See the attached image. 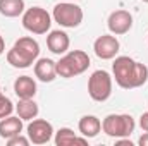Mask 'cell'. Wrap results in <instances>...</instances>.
<instances>
[{"instance_id":"22","label":"cell","mask_w":148,"mask_h":146,"mask_svg":"<svg viewBox=\"0 0 148 146\" xmlns=\"http://www.w3.org/2000/svg\"><path fill=\"white\" fill-rule=\"evenodd\" d=\"M115 143H117V145H121V146H133V143H131L127 138H119Z\"/></svg>"},{"instance_id":"2","label":"cell","mask_w":148,"mask_h":146,"mask_svg":"<svg viewBox=\"0 0 148 146\" xmlns=\"http://www.w3.org/2000/svg\"><path fill=\"white\" fill-rule=\"evenodd\" d=\"M40 55V45L31 36L19 38L7 52V62L16 69H28L35 64Z\"/></svg>"},{"instance_id":"1","label":"cell","mask_w":148,"mask_h":146,"mask_svg":"<svg viewBox=\"0 0 148 146\" xmlns=\"http://www.w3.org/2000/svg\"><path fill=\"white\" fill-rule=\"evenodd\" d=\"M112 72L115 77V83L124 89L141 88L148 81V67L141 62L133 60L127 55L115 57L112 64Z\"/></svg>"},{"instance_id":"5","label":"cell","mask_w":148,"mask_h":146,"mask_svg":"<svg viewBox=\"0 0 148 146\" xmlns=\"http://www.w3.org/2000/svg\"><path fill=\"white\" fill-rule=\"evenodd\" d=\"M52 26V16L43 7L26 9L23 14V28L33 35H47Z\"/></svg>"},{"instance_id":"12","label":"cell","mask_w":148,"mask_h":146,"mask_svg":"<svg viewBox=\"0 0 148 146\" xmlns=\"http://www.w3.org/2000/svg\"><path fill=\"white\" fill-rule=\"evenodd\" d=\"M14 93L17 95L19 100L26 98H35L36 95V83L31 76H19L14 81Z\"/></svg>"},{"instance_id":"16","label":"cell","mask_w":148,"mask_h":146,"mask_svg":"<svg viewBox=\"0 0 148 146\" xmlns=\"http://www.w3.org/2000/svg\"><path fill=\"white\" fill-rule=\"evenodd\" d=\"M53 141H55V145L57 146H69V145H88V139L83 136V138H79V136H76L74 134L73 129H69V127H60L57 132H55V138H53Z\"/></svg>"},{"instance_id":"3","label":"cell","mask_w":148,"mask_h":146,"mask_svg":"<svg viewBox=\"0 0 148 146\" xmlns=\"http://www.w3.org/2000/svg\"><path fill=\"white\" fill-rule=\"evenodd\" d=\"M88 67H90V57L83 50L67 52V53H64V57H60L59 62H55L57 76H60L64 79H71L74 76H79Z\"/></svg>"},{"instance_id":"4","label":"cell","mask_w":148,"mask_h":146,"mask_svg":"<svg viewBox=\"0 0 148 146\" xmlns=\"http://www.w3.org/2000/svg\"><path fill=\"white\" fill-rule=\"evenodd\" d=\"M136 122L129 113H110L102 122V131L110 138H129L134 132Z\"/></svg>"},{"instance_id":"25","label":"cell","mask_w":148,"mask_h":146,"mask_svg":"<svg viewBox=\"0 0 148 146\" xmlns=\"http://www.w3.org/2000/svg\"><path fill=\"white\" fill-rule=\"evenodd\" d=\"M141 2H145V3H148V0H141Z\"/></svg>"},{"instance_id":"7","label":"cell","mask_w":148,"mask_h":146,"mask_svg":"<svg viewBox=\"0 0 148 146\" xmlns=\"http://www.w3.org/2000/svg\"><path fill=\"white\" fill-rule=\"evenodd\" d=\"M88 95L95 102H107L112 95V76L107 71L100 69L88 79Z\"/></svg>"},{"instance_id":"15","label":"cell","mask_w":148,"mask_h":146,"mask_svg":"<svg viewBox=\"0 0 148 146\" xmlns=\"http://www.w3.org/2000/svg\"><path fill=\"white\" fill-rule=\"evenodd\" d=\"M23 132V119L17 115V117H5V119H0V138L2 139H9L12 136H17Z\"/></svg>"},{"instance_id":"8","label":"cell","mask_w":148,"mask_h":146,"mask_svg":"<svg viewBox=\"0 0 148 146\" xmlns=\"http://www.w3.org/2000/svg\"><path fill=\"white\" fill-rule=\"evenodd\" d=\"M26 131H28V138L33 145H47L55 134L52 124L45 119H33L28 124Z\"/></svg>"},{"instance_id":"6","label":"cell","mask_w":148,"mask_h":146,"mask_svg":"<svg viewBox=\"0 0 148 146\" xmlns=\"http://www.w3.org/2000/svg\"><path fill=\"white\" fill-rule=\"evenodd\" d=\"M52 17L62 28H73L74 29L83 23L84 14H83V9L73 2H60L53 7Z\"/></svg>"},{"instance_id":"23","label":"cell","mask_w":148,"mask_h":146,"mask_svg":"<svg viewBox=\"0 0 148 146\" xmlns=\"http://www.w3.org/2000/svg\"><path fill=\"white\" fill-rule=\"evenodd\" d=\"M138 143H140L141 146H148V132H145V134L138 139Z\"/></svg>"},{"instance_id":"13","label":"cell","mask_w":148,"mask_h":146,"mask_svg":"<svg viewBox=\"0 0 148 146\" xmlns=\"http://www.w3.org/2000/svg\"><path fill=\"white\" fill-rule=\"evenodd\" d=\"M77 129H79V134L84 136L86 139H91V138H97L102 131V120L95 115H84L79 119V124H77Z\"/></svg>"},{"instance_id":"17","label":"cell","mask_w":148,"mask_h":146,"mask_svg":"<svg viewBox=\"0 0 148 146\" xmlns=\"http://www.w3.org/2000/svg\"><path fill=\"white\" fill-rule=\"evenodd\" d=\"M24 10V0H0V14L3 17H19Z\"/></svg>"},{"instance_id":"19","label":"cell","mask_w":148,"mask_h":146,"mask_svg":"<svg viewBox=\"0 0 148 146\" xmlns=\"http://www.w3.org/2000/svg\"><path fill=\"white\" fill-rule=\"evenodd\" d=\"M14 108H16V107L12 105V102L0 91V119H5V117L12 115Z\"/></svg>"},{"instance_id":"9","label":"cell","mask_w":148,"mask_h":146,"mask_svg":"<svg viewBox=\"0 0 148 146\" xmlns=\"http://www.w3.org/2000/svg\"><path fill=\"white\" fill-rule=\"evenodd\" d=\"M119 48H121V43L119 40L114 36V35H102L95 40L93 43V50H95V55L102 60H112L115 59V55L119 53Z\"/></svg>"},{"instance_id":"24","label":"cell","mask_w":148,"mask_h":146,"mask_svg":"<svg viewBox=\"0 0 148 146\" xmlns=\"http://www.w3.org/2000/svg\"><path fill=\"white\" fill-rule=\"evenodd\" d=\"M5 52V41H3V38H2V35H0V55Z\"/></svg>"},{"instance_id":"11","label":"cell","mask_w":148,"mask_h":146,"mask_svg":"<svg viewBox=\"0 0 148 146\" xmlns=\"http://www.w3.org/2000/svg\"><path fill=\"white\" fill-rule=\"evenodd\" d=\"M47 46L52 53L55 55H64L67 53L69 46H71V40L67 36V33L60 31V29H55V31H50L48 36H47Z\"/></svg>"},{"instance_id":"21","label":"cell","mask_w":148,"mask_h":146,"mask_svg":"<svg viewBox=\"0 0 148 146\" xmlns=\"http://www.w3.org/2000/svg\"><path fill=\"white\" fill-rule=\"evenodd\" d=\"M140 127L145 132H148V112H143L141 113V117H140Z\"/></svg>"},{"instance_id":"18","label":"cell","mask_w":148,"mask_h":146,"mask_svg":"<svg viewBox=\"0 0 148 146\" xmlns=\"http://www.w3.org/2000/svg\"><path fill=\"white\" fill-rule=\"evenodd\" d=\"M16 112L23 120H33L36 119L40 108L33 98H26V100H19V103L16 105Z\"/></svg>"},{"instance_id":"20","label":"cell","mask_w":148,"mask_h":146,"mask_svg":"<svg viewBox=\"0 0 148 146\" xmlns=\"http://www.w3.org/2000/svg\"><path fill=\"white\" fill-rule=\"evenodd\" d=\"M31 143L28 136H23V134H17V136H12L7 139V145L9 146H28Z\"/></svg>"},{"instance_id":"10","label":"cell","mask_w":148,"mask_h":146,"mask_svg":"<svg viewBox=\"0 0 148 146\" xmlns=\"http://www.w3.org/2000/svg\"><path fill=\"white\" fill-rule=\"evenodd\" d=\"M107 28H109V31H110L112 35H115V36L126 35L133 28V16L127 10H122V9L121 10H114L109 16Z\"/></svg>"},{"instance_id":"14","label":"cell","mask_w":148,"mask_h":146,"mask_svg":"<svg viewBox=\"0 0 148 146\" xmlns=\"http://www.w3.org/2000/svg\"><path fill=\"white\" fill-rule=\"evenodd\" d=\"M35 76L41 83H52L57 77V69H55V62L52 59H38L35 64Z\"/></svg>"}]
</instances>
